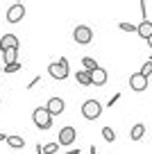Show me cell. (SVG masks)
<instances>
[{
    "label": "cell",
    "instance_id": "18",
    "mask_svg": "<svg viewBox=\"0 0 152 154\" xmlns=\"http://www.w3.org/2000/svg\"><path fill=\"white\" fill-rule=\"evenodd\" d=\"M102 138H105L107 143H114L116 140V131L111 129V127H102Z\"/></svg>",
    "mask_w": 152,
    "mask_h": 154
},
{
    "label": "cell",
    "instance_id": "24",
    "mask_svg": "<svg viewBox=\"0 0 152 154\" xmlns=\"http://www.w3.org/2000/svg\"><path fill=\"white\" fill-rule=\"evenodd\" d=\"M39 82H41V77H39V75H36V77H34V79H32V82H30V84H27V88H34V86H36V84H39Z\"/></svg>",
    "mask_w": 152,
    "mask_h": 154
},
{
    "label": "cell",
    "instance_id": "15",
    "mask_svg": "<svg viewBox=\"0 0 152 154\" xmlns=\"http://www.w3.org/2000/svg\"><path fill=\"white\" fill-rule=\"evenodd\" d=\"M7 145H9L11 149H21V147H25V138L23 136H7Z\"/></svg>",
    "mask_w": 152,
    "mask_h": 154
},
{
    "label": "cell",
    "instance_id": "17",
    "mask_svg": "<svg viewBox=\"0 0 152 154\" xmlns=\"http://www.w3.org/2000/svg\"><path fill=\"white\" fill-rule=\"evenodd\" d=\"M138 75H143V77H145V79H150V77H152V61H150V59H147V61H145V63H143V66H141V70H138Z\"/></svg>",
    "mask_w": 152,
    "mask_h": 154
},
{
    "label": "cell",
    "instance_id": "4",
    "mask_svg": "<svg viewBox=\"0 0 152 154\" xmlns=\"http://www.w3.org/2000/svg\"><path fill=\"white\" fill-rule=\"evenodd\" d=\"M73 41L80 45H89L91 41H93V29L89 27V25H77L75 29H73Z\"/></svg>",
    "mask_w": 152,
    "mask_h": 154
},
{
    "label": "cell",
    "instance_id": "9",
    "mask_svg": "<svg viewBox=\"0 0 152 154\" xmlns=\"http://www.w3.org/2000/svg\"><path fill=\"white\" fill-rule=\"evenodd\" d=\"M18 36L16 34H5V36L0 38V52H5V50H9V48H16L18 50Z\"/></svg>",
    "mask_w": 152,
    "mask_h": 154
},
{
    "label": "cell",
    "instance_id": "2",
    "mask_svg": "<svg viewBox=\"0 0 152 154\" xmlns=\"http://www.w3.org/2000/svg\"><path fill=\"white\" fill-rule=\"evenodd\" d=\"M48 72H50V77L52 79H66L68 77V59L66 57H59V61H52L50 66H48Z\"/></svg>",
    "mask_w": 152,
    "mask_h": 154
},
{
    "label": "cell",
    "instance_id": "21",
    "mask_svg": "<svg viewBox=\"0 0 152 154\" xmlns=\"http://www.w3.org/2000/svg\"><path fill=\"white\" fill-rule=\"evenodd\" d=\"M118 27L123 32H136V25H132V23H118Z\"/></svg>",
    "mask_w": 152,
    "mask_h": 154
},
{
    "label": "cell",
    "instance_id": "27",
    "mask_svg": "<svg viewBox=\"0 0 152 154\" xmlns=\"http://www.w3.org/2000/svg\"><path fill=\"white\" fill-rule=\"evenodd\" d=\"M91 154H98V152H95V145H93V147H91Z\"/></svg>",
    "mask_w": 152,
    "mask_h": 154
},
{
    "label": "cell",
    "instance_id": "13",
    "mask_svg": "<svg viewBox=\"0 0 152 154\" xmlns=\"http://www.w3.org/2000/svg\"><path fill=\"white\" fill-rule=\"evenodd\" d=\"M75 82L80 84V86H93V84H91V72H86V70L75 72Z\"/></svg>",
    "mask_w": 152,
    "mask_h": 154
},
{
    "label": "cell",
    "instance_id": "29",
    "mask_svg": "<svg viewBox=\"0 0 152 154\" xmlns=\"http://www.w3.org/2000/svg\"><path fill=\"white\" fill-rule=\"evenodd\" d=\"M150 61H152V57H150Z\"/></svg>",
    "mask_w": 152,
    "mask_h": 154
},
{
    "label": "cell",
    "instance_id": "26",
    "mask_svg": "<svg viewBox=\"0 0 152 154\" xmlns=\"http://www.w3.org/2000/svg\"><path fill=\"white\" fill-rule=\"evenodd\" d=\"M147 48H150V50H152V36H150V38H147Z\"/></svg>",
    "mask_w": 152,
    "mask_h": 154
},
{
    "label": "cell",
    "instance_id": "20",
    "mask_svg": "<svg viewBox=\"0 0 152 154\" xmlns=\"http://www.w3.org/2000/svg\"><path fill=\"white\" fill-rule=\"evenodd\" d=\"M21 68H23V66H21V61H16V63H9V66H2V70H5L7 75H11V72H18Z\"/></svg>",
    "mask_w": 152,
    "mask_h": 154
},
{
    "label": "cell",
    "instance_id": "23",
    "mask_svg": "<svg viewBox=\"0 0 152 154\" xmlns=\"http://www.w3.org/2000/svg\"><path fill=\"white\" fill-rule=\"evenodd\" d=\"M120 97H123V95H120V93H114V95H111V100H109V102H107V104H109V106H114V104H116V102H118V100H120Z\"/></svg>",
    "mask_w": 152,
    "mask_h": 154
},
{
    "label": "cell",
    "instance_id": "30",
    "mask_svg": "<svg viewBox=\"0 0 152 154\" xmlns=\"http://www.w3.org/2000/svg\"><path fill=\"white\" fill-rule=\"evenodd\" d=\"M150 79H152V77H150Z\"/></svg>",
    "mask_w": 152,
    "mask_h": 154
},
{
    "label": "cell",
    "instance_id": "11",
    "mask_svg": "<svg viewBox=\"0 0 152 154\" xmlns=\"http://www.w3.org/2000/svg\"><path fill=\"white\" fill-rule=\"evenodd\" d=\"M136 34L147 41V38L152 36V20H141V23L136 25Z\"/></svg>",
    "mask_w": 152,
    "mask_h": 154
},
{
    "label": "cell",
    "instance_id": "12",
    "mask_svg": "<svg viewBox=\"0 0 152 154\" xmlns=\"http://www.w3.org/2000/svg\"><path fill=\"white\" fill-rule=\"evenodd\" d=\"M143 136H145V125H143V122H136V125L129 129V138L132 140H141Z\"/></svg>",
    "mask_w": 152,
    "mask_h": 154
},
{
    "label": "cell",
    "instance_id": "5",
    "mask_svg": "<svg viewBox=\"0 0 152 154\" xmlns=\"http://www.w3.org/2000/svg\"><path fill=\"white\" fill-rule=\"evenodd\" d=\"M23 16H25V5H21V2H16V5H11L9 9H7V14H5V18H7V23H18V20H23Z\"/></svg>",
    "mask_w": 152,
    "mask_h": 154
},
{
    "label": "cell",
    "instance_id": "7",
    "mask_svg": "<svg viewBox=\"0 0 152 154\" xmlns=\"http://www.w3.org/2000/svg\"><path fill=\"white\" fill-rule=\"evenodd\" d=\"M75 138H77V129H75V127L66 125V127L59 129V143H62V145H73Z\"/></svg>",
    "mask_w": 152,
    "mask_h": 154
},
{
    "label": "cell",
    "instance_id": "8",
    "mask_svg": "<svg viewBox=\"0 0 152 154\" xmlns=\"http://www.w3.org/2000/svg\"><path fill=\"white\" fill-rule=\"evenodd\" d=\"M64 106H66V104H64L62 97H50V100H48V104H46V111L55 118V116H62V113H64Z\"/></svg>",
    "mask_w": 152,
    "mask_h": 154
},
{
    "label": "cell",
    "instance_id": "3",
    "mask_svg": "<svg viewBox=\"0 0 152 154\" xmlns=\"http://www.w3.org/2000/svg\"><path fill=\"white\" fill-rule=\"evenodd\" d=\"M82 116H84L86 120H98L100 116H102V104H100L98 100H86L84 104H82Z\"/></svg>",
    "mask_w": 152,
    "mask_h": 154
},
{
    "label": "cell",
    "instance_id": "22",
    "mask_svg": "<svg viewBox=\"0 0 152 154\" xmlns=\"http://www.w3.org/2000/svg\"><path fill=\"white\" fill-rule=\"evenodd\" d=\"M138 7H141V16H143V20H147V2H145V0H141V2H138Z\"/></svg>",
    "mask_w": 152,
    "mask_h": 154
},
{
    "label": "cell",
    "instance_id": "28",
    "mask_svg": "<svg viewBox=\"0 0 152 154\" xmlns=\"http://www.w3.org/2000/svg\"><path fill=\"white\" fill-rule=\"evenodd\" d=\"M0 104H2V100H0Z\"/></svg>",
    "mask_w": 152,
    "mask_h": 154
},
{
    "label": "cell",
    "instance_id": "25",
    "mask_svg": "<svg viewBox=\"0 0 152 154\" xmlns=\"http://www.w3.org/2000/svg\"><path fill=\"white\" fill-rule=\"evenodd\" d=\"M2 140H7V134H0V143H2Z\"/></svg>",
    "mask_w": 152,
    "mask_h": 154
},
{
    "label": "cell",
    "instance_id": "6",
    "mask_svg": "<svg viewBox=\"0 0 152 154\" xmlns=\"http://www.w3.org/2000/svg\"><path fill=\"white\" fill-rule=\"evenodd\" d=\"M147 84H150V79H145L143 75H138V72H132L129 75V88L136 93H143L147 88Z\"/></svg>",
    "mask_w": 152,
    "mask_h": 154
},
{
    "label": "cell",
    "instance_id": "1",
    "mask_svg": "<svg viewBox=\"0 0 152 154\" xmlns=\"http://www.w3.org/2000/svg\"><path fill=\"white\" fill-rule=\"evenodd\" d=\"M32 120H34V125H36V129H41V131H48L52 127V116L46 111V106H36V109L32 111Z\"/></svg>",
    "mask_w": 152,
    "mask_h": 154
},
{
    "label": "cell",
    "instance_id": "16",
    "mask_svg": "<svg viewBox=\"0 0 152 154\" xmlns=\"http://www.w3.org/2000/svg\"><path fill=\"white\" fill-rule=\"evenodd\" d=\"M82 66H84L86 72H93L95 68H98V61H95L93 57H82Z\"/></svg>",
    "mask_w": 152,
    "mask_h": 154
},
{
    "label": "cell",
    "instance_id": "19",
    "mask_svg": "<svg viewBox=\"0 0 152 154\" xmlns=\"http://www.w3.org/2000/svg\"><path fill=\"white\" fill-rule=\"evenodd\" d=\"M57 149H59L57 143H48V145L41 147V154H57Z\"/></svg>",
    "mask_w": 152,
    "mask_h": 154
},
{
    "label": "cell",
    "instance_id": "10",
    "mask_svg": "<svg viewBox=\"0 0 152 154\" xmlns=\"http://www.w3.org/2000/svg\"><path fill=\"white\" fill-rule=\"evenodd\" d=\"M107 79H109V75H107L105 68H100V66L95 68L93 72H91V84H95V86H105Z\"/></svg>",
    "mask_w": 152,
    "mask_h": 154
},
{
    "label": "cell",
    "instance_id": "14",
    "mask_svg": "<svg viewBox=\"0 0 152 154\" xmlns=\"http://www.w3.org/2000/svg\"><path fill=\"white\" fill-rule=\"evenodd\" d=\"M2 61H5V66H9V63H16L18 61V50L16 48H9L2 52Z\"/></svg>",
    "mask_w": 152,
    "mask_h": 154
}]
</instances>
